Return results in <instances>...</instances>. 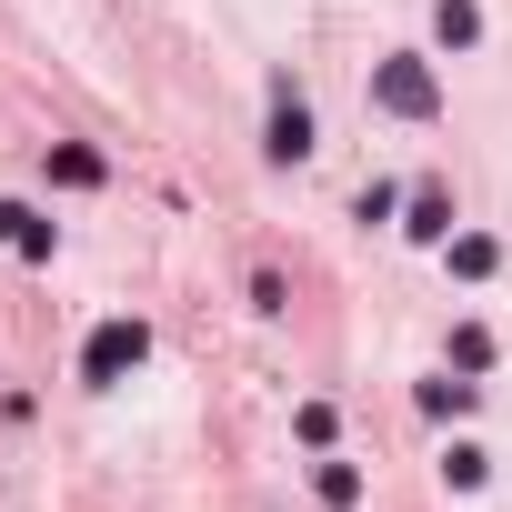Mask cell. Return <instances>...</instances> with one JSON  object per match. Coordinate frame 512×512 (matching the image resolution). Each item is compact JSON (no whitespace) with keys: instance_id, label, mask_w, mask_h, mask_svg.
<instances>
[{"instance_id":"obj_1","label":"cell","mask_w":512,"mask_h":512,"mask_svg":"<svg viewBox=\"0 0 512 512\" xmlns=\"http://www.w3.org/2000/svg\"><path fill=\"white\" fill-rule=\"evenodd\" d=\"M372 101H382L392 121H432V111H442V81H432L412 51H392V61L372 71Z\"/></svg>"},{"instance_id":"obj_2","label":"cell","mask_w":512,"mask_h":512,"mask_svg":"<svg viewBox=\"0 0 512 512\" xmlns=\"http://www.w3.org/2000/svg\"><path fill=\"white\" fill-rule=\"evenodd\" d=\"M262 151H272L282 171H292V161H312V101H302L292 81H272V141H262Z\"/></svg>"},{"instance_id":"obj_3","label":"cell","mask_w":512,"mask_h":512,"mask_svg":"<svg viewBox=\"0 0 512 512\" xmlns=\"http://www.w3.org/2000/svg\"><path fill=\"white\" fill-rule=\"evenodd\" d=\"M141 352H151V332H141V322H101V332H91V352H81V382H121Z\"/></svg>"},{"instance_id":"obj_4","label":"cell","mask_w":512,"mask_h":512,"mask_svg":"<svg viewBox=\"0 0 512 512\" xmlns=\"http://www.w3.org/2000/svg\"><path fill=\"white\" fill-rule=\"evenodd\" d=\"M0 241H11V251H31V262H51V221H41L31 201H0Z\"/></svg>"},{"instance_id":"obj_5","label":"cell","mask_w":512,"mask_h":512,"mask_svg":"<svg viewBox=\"0 0 512 512\" xmlns=\"http://www.w3.org/2000/svg\"><path fill=\"white\" fill-rule=\"evenodd\" d=\"M432 31H442V51H472V41H482V11H472V0H442Z\"/></svg>"},{"instance_id":"obj_6","label":"cell","mask_w":512,"mask_h":512,"mask_svg":"<svg viewBox=\"0 0 512 512\" xmlns=\"http://www.w3.org/2000/svg\"><path fill=\"white\" fill-rule=\"evenodd\" d=\"M422 412H432V422H462V412H472V382H422Z\"/></svg>"},{"instance_id":"obj_7","label":"cell","mask_w":512,"mask_h":512,"mask_svg":"<svg viewBox=\"0 0 512 512\" xmlns=\"http://www.w3.org/2000/svg\"><path fill=\"white\" fill-rule=\"evenodd\" d=\"M482 472H492V462H482L472 442H452V462H442V482H452V492H482Z\"/></svg>"},{"instance_id":"obj_8","label":"cell","mask_w":512,"mask_h":512,"mask_svg":"<svg viewBox=\"0 0 512 512\" xmlns=\"http://www.w3.org/2000/svg\"><path fill=\"white\" fill-rule=\"evenodd\" d=\"M322 502L352 512V502H362V472H352V462H322Z\"/></svg>"},{"instance_id":"obj_9","label":"cell","mask_w":512,"mask_h":512,"mask_svg":"<svg viewBox=\"0 0 512 512\" xmlns=\"http://www.w3.org/2000/svg\"><path fill=\"white\" fill-rule=\"evenodd\" d=\"M452 272H462V282H482V272H492V241H482V231H462V241H452Z\"/></svg>"},{"instance_id":"obj_10","label":"cell","mask_w":512,"mask_h":512,"mask_svg":"<svg viewBox=\"0 0 512 512\" xmlns=\"http://www.w3.org/2000/svg\"><path fill=\"white\" fill-rule=\"evenodd\" d=\"M51 181H81V191H91V181H101V151H51Z\"/></svg>"},{"instance_id":"obj_11","label":"cell","mask_w":512,"mask_h":512,"mask_svg":"<svg viewBox=\"0 0 512 512\" xmlns=\"http://www.w3.org/2000/svg\"><path fill=\"white\" fill-rule=\"evenodd\" d=\"M412 231H422V241H442V231H452V201H442V191H422V201H412Z\"/></svg>"},{"instance_id":"obj_12","label":"cell","mask_w":512,"mask_h":512,"mask_svg":"<svg viewBox=\"0 0 512 512\" xmlns=\"http://www.w3.org/2000/svg\"><path fill=\"white\" fill-rule=\"evenodd\" d=\"M452 362H462V372H482V362H492V332H482V322H462V332H452Z\"/></svg>"}]
</instances>
